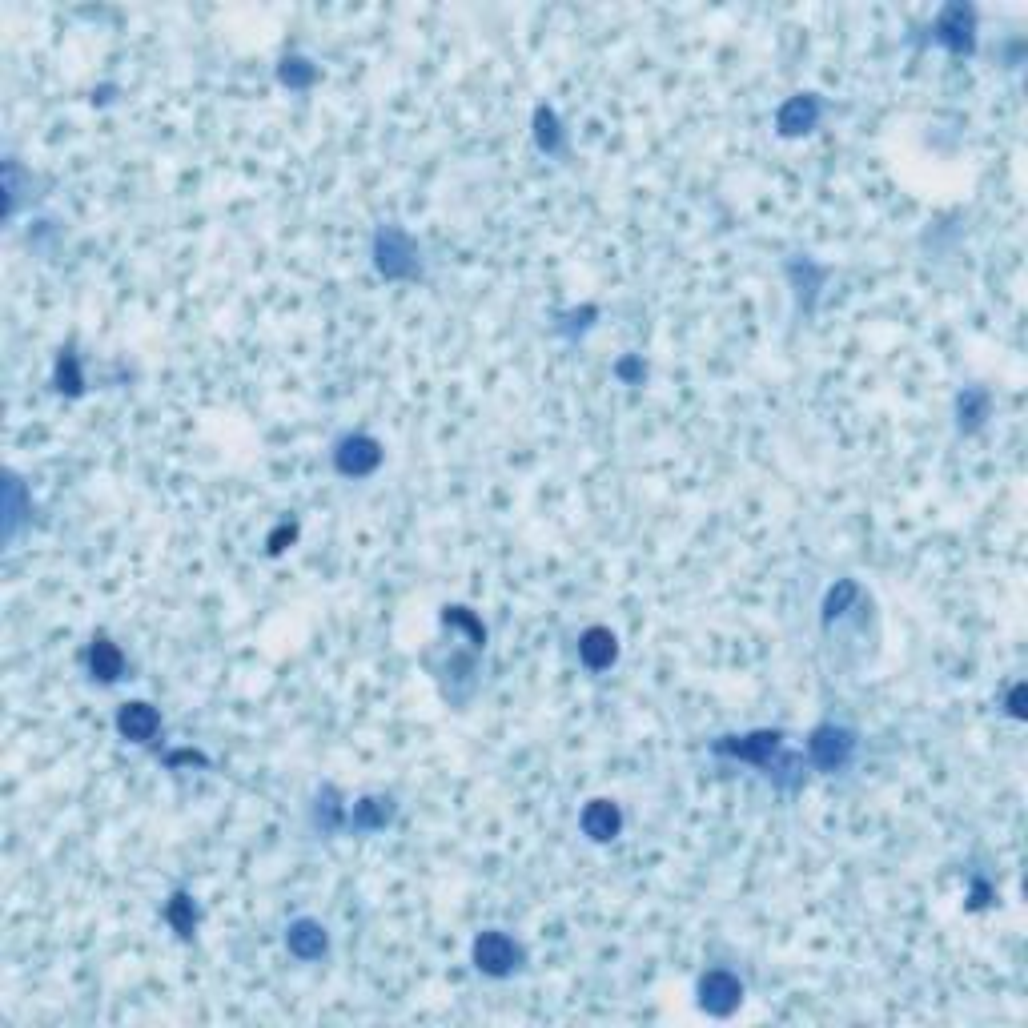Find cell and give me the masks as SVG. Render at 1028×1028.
<instances>
[{
    "mask_svg": "<svg viewBox=\"0 0 1028 1028\" xmlns=\"http://www.w3.org/2000/svg\"><path fill=\"white\" fill-rule=\"evenodd\" d=\"M519 944H514L510 936H502V932H482L478 940H474V964L482 968V972H490V976H506V972H514L519 968Z\"/></svg>",
    "mask_w": 1028,
    "mask_h": 1028,
    "instance_id": "cell-1",
    "label": "cell"
},
{
    "mask_svg": "<svg viewBox=\"0 0 1028 1028\" xmlns=\"http://www.w3.org/2000/svg\"><path fill=\"white\" fill-rule=\"evenodd\" d=\"M699 1000H703V1008L707 1012H715V1016H723V1012H731L739 1000H743V984L735 980V976H727V972H711L703 984H699Z\"/></svg>",
    "mask_w": 1028,
    "mask_h": 1028,
    "instance_id": "cell-2",
    "label": "cell"
},
{
    "mask_svg": "<svg viewBox=\"0 0 1028 1028\" xmlns=\"http://www.w3.org/2000/svg\"><path fill=\"white\" fill-rule=\"evenodd\" d=\"M378 458H382V450H378V442H370V438H346L342 446H338V470L342 474H370L374 466H378Z\"/></svg>",
    "mask_w": 1028,
    "mask_h": 1028,
    "instance_id": "cell-3",
    "label": "cell"
},
{
    "mask_svg": "<svg viewBox=\"0 0 1028 1028\" xmlns=\"http://www.w3.org/2000/svg\"><path fill=\"white\" fill-rule=\"evenodd\" d=\"M812 755H816V763L820 767H844L848 763V755H852V735L848 731H832V727H820L816 735H812Z\"/></svg>",
    "mask_w": 1028,
    "mask_h": 1028,
    "instance_id": "cell-4",
    "label": "cell"
},
{
    "mask_svg": "<svg viewBox=\"0 0 1028 1028\" xmlns=\"http://www.w3.org/2000/svg\"><path fill=\"white\" fill-rule=\"evenodd\" d=\"M117 727H121L129 739L145 743V739L161 727V719H157V711H153L149 703H125V707H121V715H117Z\"/></svg>",
    "mask_w": 1028,
    "mask_h": 1028,
    "instance_id": "cell-5",
    "label": "cell"
},
{
    "mask_svg": "<svg viewBox=\"0 0 1028 1028\" xmlns=\"http://www.w3.org/2000/svg\"><path fill=\"white\" fill-rule=\"evenodd\" d=\"M583 832L591 840H611L619 832V808L607 804V800H595L587 812H583Z\"/></svg>",
    "mask_w": 1028,
    "mask_h": 1028,
    "instance_id": "cell-6",
    "label": "cell"
},
{
    "mask_svg": "<svg viewBox=\"0 0 1028 1028\" xmlns=\"http://www.w3.org/2000/svg\"><path fill=\"white\" fill-rule=\"evenodd\" d=\"M290 948H294V956H302V960L322 956V952H326V928H318L314 920H298V924L290 928Z\"/></svg>",
    "mask_w": 1028,
    "mask_h": 1028,
    "instance_id": "cell-7",
    "label": "cell"
},
{
    "mask_svg": "<svg viewBox=\"0 0 1028 1028\" xmlns=\"http://www.w3.org/2000/svg\"><path fill=\"white\" fill-rule=\"evenodd\" d=\"M579 651H583L587 667H595V671H599V667L615 663V635H611V631H603V627H591V631L583 635Z\"/></svg>",
    "mask_w": 1028,
    "mask_h": 1028,
    "instance_id": "cell-8",
    "label": "cell"
},
{
    "mask_svg": "<svg viewBox=\"0 0 1028 1028\" xmlns=\"http://www.w3.org/2000/svg\"><path fill=\"white\" fill-rule=\"evenodd\" d=\"M93 671H97L101 679H117V671H121V655H117L105 639L93 647Z\"/></svg>",
    "mask_w": 1028,
    "mask_h": 1028,
    "instance_id": "cell-9",
    "label": "cell"
}]
</instances>
